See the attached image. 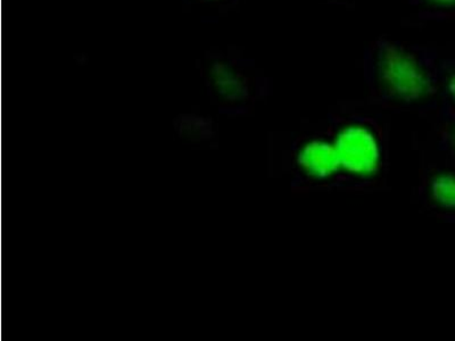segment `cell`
Listing matches in <instances>:
<instances>
[{
  "mask_svg": "<svg viewBox=\"0 0 455 341\" xmlns=\"http://www.w3.org/2000/svg\"><path fill=\"white\" fill-rule=\"evenodd\" d=\"M370 64L383 91L397 99H419L432 89V60L401 44L378 42Z\"/></svg>",
  "mask_w": 455,
  "mask_h": 341,
  "instance_id": "1",
  "label": "cell"
},
{
  "mask_svg": "<svg viewBox=\"0 0 455 341\" xmlns=\"http://www.w3.org/2000/svg\"><path fill=\"white\" fill-rule=\"evenodd\" d=\"M335 148L339 164L351 172L367 174L377 168V142L367 130H344L337 138Z\"/></svg>",
  "mask_w": 455,
  "mask_h": 341,
  "instance_id": "2",
  "label": "cell"
},
{
  "mask_svg": "<svg viewBox=\"0 0 455 341\" xmlns=\"http://www.w3.org/2000/svg\"><path fill=\"white\" fill-rule=\"evenodd\" d=\"M299 161L308 173L319 178L329 176L340 165L335 146L320 141L307 145L300 152Z\"/></svg>",
  "mask_w": 455,
  "mask_h": 341,
  "instance_id": "3",
  "label": "cell"
},
{
  "mask_svg": "<svg viewBox=\"0 0 455 341\" xmlns=\"http://www.w3.org/2000/svg\"><path fill=\"white\" fill-rule=\"evenodd\" d=\"M432 190L433 197L438 204L455 209V176L444 174L435 178Z\"/></svg>",
  "mask_w": 455,
  "mask_h": 341,
  "instance_id": "4",
  "label": "cell"
},
{
  "mask_svg": "<svg viewBox=\"0 0 455 341\" xmlns=\"http://www.w3.org/2000/svg\"><path fill=\"white\" fill-rule=\"evenodd\" d=\"M416 5L424 6L442 16L455 14V0H416Z\"/></svg>",
  "mask_w": 455,
  "mask_h": 341,
  "instance_id": "5",
  "label": "cell"
},
{
  "mask_svg": "<svg viewBox=\"0 0 455 341\" xmlns=\"http://www.w3.org/2000/svg\"><path fill=\"white\" fill-rule=\"evenodd\" d=\"M186 2L189 3V4H193V5L214 6V5H221V4L229 2V0H186Z\"/></svg>",
  "mask_w": 455,
  "mask_h": 341,
  "instance_id": "6",
  "label": "cell"
},
{
  "mask_svg": "<svg viewBox=\"0 0 455 341\" xmlns=\"http://www.w3.org/2000/svg\"><path fill=\"white\" fill-rule=\"evenodd\" d=\"M448 91L455 103V72L453 73L452 75L450 76L449 83H448Z\"/></svg>",
  "mask_w": 455,
  "mask_h": 341,
  "instance_id": "7",
  "label": "cell"
}]
</instances>
